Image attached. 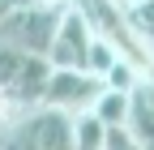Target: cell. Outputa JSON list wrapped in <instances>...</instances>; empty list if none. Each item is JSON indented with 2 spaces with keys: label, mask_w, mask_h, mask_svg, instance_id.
Masks as SVG:
<instances>
[{
  "label": "cell",
  "mask_w": 154,
  "mask_h": 150,
  "mask_svg": "<svg viewBox=\"0 0 154 150\" xmlns=\"http://www.w3.org/2000/svg\"><path fill=\"white\" fill-rule=\"evenodd\" d=\"M0 150H73L69 142V111L34 103L0 129Z\"/></svg>",
  "instance_id": "obj_1"
},
{
  "label": "cell",
  "mask_w": 154,
  "mask_h": 150,
  "mask_svg": "<svg viewBox=\"0 0 154 150\" xmlns=\"http://www.w3.org/2000/svg\"><path fill=\"white\" fill-rule=\"evenodd\" d=\"M64 5H47V0H26L22 9H13L5 22H0V43H9L17 52H34L43 56L47 39H51V26L60 17Z\"/></svg>",
  "instance_id": "obj_2"
},
{
  "label": "cell",
  "mask_w": 154,
  "mask_h": 150,
  "mask_svg": "<svg viewBox=\"0 0 154 150\" xmlns=\"http://www.w3.org/2000/svg\"><path fill=\"white\" fill-rule=\"evenodd\" d=\"M90 22L77 5H64L60 17L51 26V39H47V52L43 60L51 69H86V47H90Z\"/></svg>",
  "instance_id": "obj_3"
},
{
  "label": "cell",
  "mask_w": 154,
  "mask_h": 150,
  "mask_svg": "<svg viewBox=\"0 0 154 150\" xmlns=\"http://www.w3.org/2000/svg\"><path fill=\"white\" fill-rule=\"evenodd\" d=\"M99 90H103V82L94 77V73H86V69H51L47 82H43L38 103L60 107V111L73 116V111H86L94 99H99Z\"/></svg>",
  "instance_id": "obj_4"
},
{
  "label": "cell",
  "mask_w": 154,
  "mask_h": 150,
  "mask_svg": "<svg viewBox=\"0 0 154 150\" xmlns=\"http://www.w3.org/2000/svg\"><path fill=\"white\" fill-rule=\"evenodd\" d=\"M124 129H128L141 146L154 150V82H150V73H146V77H137V82H133V90H128Z\"/></svg>",
  "instance_id": "obj_5"
},
{
  "label": "cell",
  "mask_w": 154,
  "mask_h": 150,
  "mask_svg": "<svg viewBox=\"0 0 154 150\" xmlns=\"http://www.w3.org/2000/svg\"><path fill=\"white\" fill-rule=\"evenodd\" d=\"M90 111L99 116V124L103 129H116V124H124V116H128V95L124 90H99V99L90 103Z\"/></svg>",
  "instance_id": "obj_6"
},
{
  "label": "cell",
  "mask_w": 154,
  "mask_h": 150,
  "mask_svg": "<svg viewBox=\"0 0 154 150\" xmlns=\"http://www.w3.org/2000/svg\"><path fill=\"white\" fill-rule=\"evenodd\" d=\"M116 56H120V47H116L111 39H103V34H90V47H86V73L103 77V73L116 64Z\"/></svg>",
  "instance_id": "obj_7"
},
{
  "label": "cell",
  "mask_w": 154,
  "mask_h": 150,
  "mask_svg": "<svg viewBox=\"0 0 154 150\" xmlns=\"http://www.w3.org/2000/svg\"><path fill=\"white\" fill-rule=\"evenodd\" d=\"M137 77H146V69H137V64L128 60V56H116V64H111V69L103 73L99 82H103L107 90H124V95H128V90H133V82H137Z\"/></svg>",
  "instance_id": "obj_8"
},
{
  "label": "cell",
  "mask_w": 154,
  "mask_h": 150,
  "mask_svg": "<svg viewBox=\"0 0 154 150\" xmlns=\"http://www.w3.org/2000/svg\"><path fill=\"white\" fill-rule=\"evenodd\" d=\"M103 150H150V146H141L124 124H116V129H103Z\"/></svg>",
  "instance_id": "obj_9"
},
{
  "label": "cell",
  "mask_w": 154,
  "mask_h": 150,
  "mask_svg": "<svg viewBox=\"0 0 154 150\" xmlns=\"http://www.w3.org/2000/svg\"><path fill=\"white\" fill-rule=\"evenodd\" d=\"M22 5H26V0H0V22H5L13 9H22Z\"/></svg>",
  "instance_id": "obj_10"
}]
</instances>
